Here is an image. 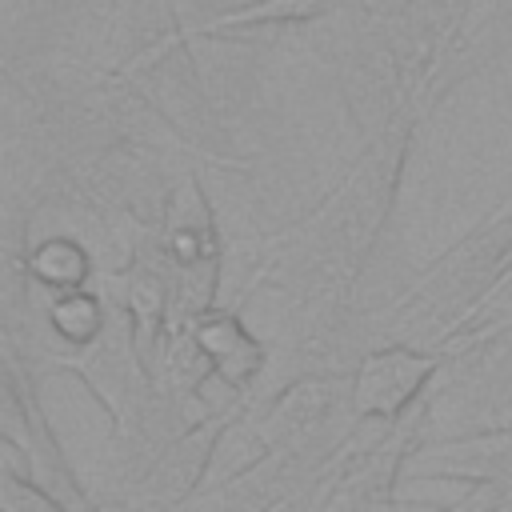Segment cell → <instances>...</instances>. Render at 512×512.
Here are the masks:
<instances>
[{"label": "cell", "instance_id": "cell-1", "mask_svg": "<svg viewBox=\"0 0 512 512\" xmlns=\"http://www.w3.org/2000/svg\"><path fill=\"white\" fill-rule=\"evenodd\" d=\"M432 372V360H416L404 352H384L372 356L360 372V392H356V408L360 412H396L416 388L420 380Z\"/></svg>", "mask_w": 512, "mask_h": 512}, {"label": "cell", "instance_id": "cell-2", "mask_svg": "<svg viewBox=\"0 0 512 512\" xmlns=\"http://www.w3.org/2000/svg\"><path fill=\"white\" fill-rule=\"evenodd\" d=\"M200 344H204V352L216 356L220 372H224L232 384L248 380V376L256 372V364H260V348H256L232 320H216V324L200 328Z\"/></svg>", "mask_w": 512, "mask_h": 512}, {"label": "cell", "instance_id": "cell-3", "mask_svg": "<svg viewBox=\"0 0 512 512\" xmlns=\"http://www.w3.org/2000/svg\"><path fill=\"white\" fill-rule=\"evenodd\" d=\"M32 268H36L40 280H48V284H56V288H76V284L84 280V272H88V260H84V252H80L76 244H68V240H48V244L36 248Z\"/></svg>", "mask_w": 512, "mask_h": 512}, {"label": "cell", "instance_id": "cell-4", "mask_svg": "<svg viewBox=\"0 0 512 512\" xmlns=\"http://www.w3.org/2000/svg\"><path fill=\"white\" fill-rule=\"evenodd\" d=\"M52 316H56V328H60L68 340H88V336H96V324H100L96 300H92V296H80V292L64 296V300L52 308Z\"/></svg>", "mask_w": 512, "mask_h": 512}, {"label": "cell", "instance_id": "cell-5", "mask_svg": "<svg viewBox=\"0 0 512 512\" xmlns=\"http://www.w3.org/2000/svg\"><path fill=\"white\" fill-rule=\"evenodd\" d=\"M4 504H8V512H56L48 500H40L32 488H20L16 480L4 484Z\"/></svg>", "mask_w": 512, "mask_h": 512}]
</instances>
